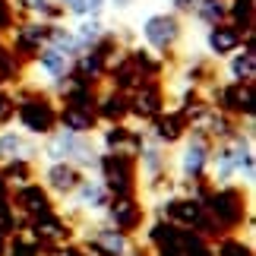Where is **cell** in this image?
Listing matches in <instances>:
<instances>
[{
	"mask_svg": "<svg viewBox=\"0 0 256 256\" xmlns=\"http://www.w3.org/2000/svg\"><path fill=\"white\" fill-rule=\"evenodd\" d=\"M212 140L196 130H186V136L177 142V155L171 162V171L180 184H206V171H209L212 158Z\"/></svg>",
	"mask_w": 256,
	"mask_h": 256,
	"instance_id": "1",
	"label": "cell"
},
{
	"mask_svg": "<svg viewBox=\"0 0 256 256\" xmlns=\"http://www.w3.org/2000/svg\"><path fill=\"white\" fill-rule=\"evenodd\" d=\"M13 117H16L19 130L28 133L32 140H44L48 133L57 130V104L44 92L16 95V111H13Z\"/></svg>",
	"mask_w": 256,
	"mask_h": 256,
	"instance_id": "2",
	"label": "cell"
},
{
	"mask_svg": "<svg viewBox=\"0 0 256 256\" xmlns=\"http://www.w3.org/2000/svg\"><path fill=\"white\" fill-rule=\"evenodd\" d=\"M140 32H142V42H146L149 51L171 54L184 38V22H180L177 13H152V16L142 19Z\"/></svg>",
	"mask_w": 256,
	"mask_h": 256,
	"instance_id": "3",
	"label": "cell"
},
{
	"mask_svg": "<svg viewBox=\"0 0 256 256\" xmlns=\"http://www.w3.org/2000/svg\"><path fill=\"white\" fill-rule=\"evenodd\" d=\"M82 177H86V171L76 168L73 162H42V171H35V180L51 193V200L57 206L70 200Z\"/></svg>",
	"mask_w": 256,
	"mask_h": 256,
	"instance_id": "4",
	"label": "cell"
},
{
	"mask_svg": "<svg viewBox=\"0 0 256 256\" xmlns=\"http://www.w3.org/2000/svg\"><path fill=\"white\" fill-rule=\"evenodd\" d=\"M102 218L111 224V228H120L126 234H136L140 228H146L149 212H146V202H142L140 193H124V196H111V202L104 206Z\"/></svg>",
	"mask_w": 256,
	"mask_h": 256,
	"instance_id": "5",
	"label": "cell"
},
{
	"mask_svg": "<svg viewBox=\"0 0 256 256\" xmlns=\"http://www.w3.org/2000/svg\"><path fill=\"white\" fill-rule=\"evenodd\" d=\"M10 162H35L38 164V142L19 126H0V168Z\"/></svg>",
	"mask_w": 256,
	"mask_h": 256,
	"instance_id": "6",
	"label": "cell"
},
{
	"mask_svg": "<svg viewBox=\"0 0 256 256\" xmlns=\"http://www.w3.org/2000/svg\"><path fill=\"white\" fill-rule=\"evenodd\" d=\"M48 26L42 19H26L13 28V42H10V51H13L19 60H32V57L48 44Z\"/></svg>",
	"mask_w": 256,
	"mask_h": 256,
	"instance_id": "7",
	"label": "cell"
},
{
	"mask_svg": "<svg viewBox=\"0 0 256 256\" xmlns=\"http://www.w3.org/2000/svg\"><path fill=\"white\" fill-rule=\"evenodd\" d=\"M126 108H130V117H136V120H146L149 124L155 114H162L164 111V92H162V86L149 80V82H142V86H136L130 95H126Z\"/></svg>",
	"mask_w": 256,
	"mask_h": 256,
	"instance_id": "8",
	"label": "cell"
},
{
	"mask_svg": "<svg viewBox=\"0 0 256 256\" xmlns=\"http://www.w3.org/2000/svg\"><path fill=\"white\" fill-rule=\"evenodd\" d=\"M186 117L180 111H162V114H155L152 120H149V140H155L158 146H164V149H171V146H177L186 136Z\"/></svg>",
	"mask_w": 256,
	"mask_h": 256,
	"instance_id": "9",
	"label": "cell"
},
{
	"mask_svg": "<svg viewBox=\"0 0 256 256\" xmlns=\"http://www.w3.org/2000/svg\"><path fill=\"white\" fill-rule=\"evenodd\" d=\"M32 66L51 86H60L66 76H73V57H66L64 51H57V48H51V44H44L42 51L32 57Z\"/></svg>",
	"mask_w": 256,
	"mask_h": 256,
	"instance_id": "10",
	"label": "cell"
},
{
	"mask_svg": "<svg viewBox=\"0 0 256 256\" xmlns=\"http://www.w3.org/2000/svg\"><path fill=\"white\" fill-rule=\"evenodd\" d=\"M212 256H256L253 250V224H247L244 231H224L218 238L209 240Z\"/></svg>",
	"mask_w": 256,
	"mask_h": 256,
	"instance_id": "11",
	"label": "cell"
},
{
	"mask_svg": "<svg viewBox=\"0 0 256 256\" xmlns=\"http://www.w3.org/2000/svg\"><path fill=\"white\" fill-rule=\"evenodd\" d=\"M240 44H244V32L234 28L231 22L209 26V32H206V51L212 57H231Z\"/></svg>",
	"mask_w": 256,
	"mask_h": 256,
	"instance_id": "12",
	"label": "cell"
},
{
	"mask_svg": "<svg viewBox=\"0 0 256 256\" xmlns=\"http://www.w3.org/2000/svg\"><path fill=\"white\" fill-rule=\"evenodd\" d=\"M224 76H228V82H253V76H256V51H253V44H240L238 51L228 57Z\"/></svg>",
	"mask_w": 256,
	"mask_h": 256,
	"instance_id": "13",
	"label": "cell"
},
{
	"mask_svg": "<svg viewBox=\"0 0 256 256\" xmlns=\"http://www.w3.org/2000/svg\"><path fill=\"white\" fill-rule=\"evenodd\" d=\"M193 16L209 28V26H218V22H228V0H200L193 10Z\"/></svg>",
	"mask_w": 256,
	"mask_h": 256,
	"instance_id": "14",
	"label": "cell"
},
{
	"mask_svg": "<svg viewBox=\"0 0 256 256\" xmlns=\"http://www.w3.org/2000/svg\"><path fill=\"white\" fill-rule=\"evenodd\" d=\"M54 6L60 10L64 16H73V19L86 16V0H54Z\"/></svg>",
	"mask_w": 256,
	"mask_h": 256,
	"instance_id": "15",
	"label": "cell"
},
{
	"mask_svg": "<svg viewBox=\"0 0 256 256\" xmlns=\"http://www.w3.org/2000/svg\"><path fill=\"white\" fill-rule=\"evenodd\" d=\"M51 4V0H16V10H22V13H28V16H42L44 13V6Z\"/></svg>",
	"mask_w": 256,
	"mask_h": 256,
	"instance_id": "16",
	"label": "cell"
},
{
	"mask_svg": "<svg viewBox=\"0 0 256 256\" xmlns=\"http://www.w3.org/2000/svg\"><path fill=\"white\" fill-rule=\"evenodd\" d=\"M104 10H108V0H86V16L102 19V16H104Z\"/></svg>",
	"mask_w": 256,
	"mask_h": 256,
	"instance_id": "17",
	"label": "cell"
},
{
	"mask_svg": "<svg viewBox=\"0 0 256 256\" xmlns=\"http://www.w3.org/2000/svg\"><path fill=\"white\" fill-rule=\"evenodd\" d=\"M171 4H174V10H171V13H177V16H180V13H193L200 0H171Z\"/></svg>",
	"mask_w": 256,
	"mask_h": 256,
	"instance_id": "18",
	"label": "cell"
}]
</instances>
